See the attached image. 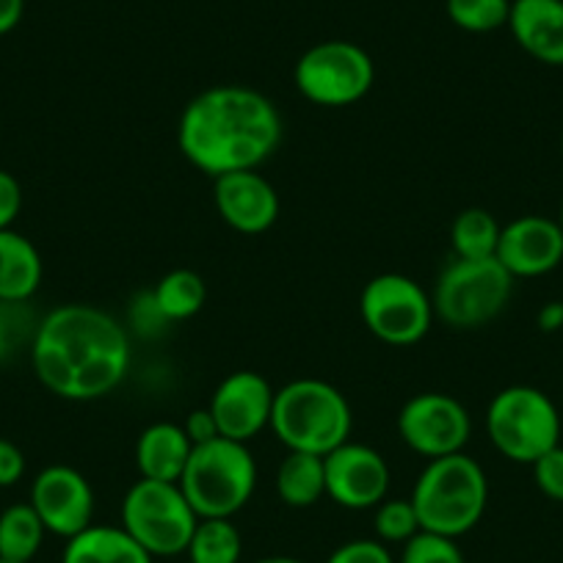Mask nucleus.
Wrapping results in <instances>:
<instances>
[{
  "instance_id": "obj_22",
  "label": "nucleus",
  "mask_w": 563,
  "mask_h": 563,
  "mask_svg": "<svg viewBox=\"0 0 563 563\" xmlns=\"http://www.w3.org/2000/svg\"><path fill=\"white\" fill-rule=\"evenodd\" d=\"M45 525L31 503H14L0 514V558L12 563H31L45 541Z\"/></svg>"
},
{
  "instance_id": "obj_35",
  "label": "nucleus",
  "mask_w": 563,
  "mask_h": 563,
  "mask_svg": "<svg viewBox=\"0 0 563 563\" xmlns=\"http://www.w3.org/2000/svg\"><path fill=\"white\" fill-rule=\"evenodd\" d=\"M183 431H186V437L191 440L194 448L205 445V442L221 437L219 429H216V420H213V415H210V409L191 411V415L186 417V422H183Z\"/></svg>"
},
{
  "instance_id": "obj_19",
  "label": "nucleus",
  "mask_w": 563,
  "mask_h": 563,
  "mask_svg": "<svg viewBox=\"0 0 563 563\" xmlns=\"http://www.w3.org/2000/svg\"><path fill=\"white\" fill-rule=\"evenodd\" d=\"M62 563H153L122 525H95L67 539Z\"/></svg>"
},
{
  "instance_id": "obj_1",
  "label": "nucleus",
  "mask_w": 563,
  "mask_h": 563,
  "mask_svg": "<svg viewBox=\"0 0 563 563\" xmlns=\"http://www.w3.org/2000/svg\"><path fill=\"white\" fill-rule=\"evenodd\" d=\"M29 356L42 387L53 395L97 400L128 376L130 334L100 307L62 305L40 321Z\"/></svg>"
},
{
  "instance_id": "obj_11",
  "label": "nucleus",
  "mask_w": 563,
  "mask_h": 563,
  "mask_svg": "<svg viewBox=\"0 0 563 563\" xmlns=\"http://www.w3.org/2000/svg\"><path fill=\"white\" fill-rule=\"evenodd\" d=\"M398 434L409 451L431 459L462 453L473 434L464 404L448 393H420L398 411Z\"/></svg>"
},
{
  "instance_id": "obj_15",
  "label": "nucleus",
  "mask_w": 563,
  "mask_h": 563,
  "mask_svg": "<svg viewBox=\"0 0 563 563\" xmlns=\"http://www.w3.org/2000/svg\"><path fill=\"white\" fill-rule=\"evenodd\" d=\"M497 260L514 279H533L563 263V235L555 219L519 216L500 230Z\"/></svg>"
},
{
  "instance_id": "obj_9",
  "label": "nucleus",
  "mask_w": 563,
  "mask_h": 563,
  "mask_svg": "<svg viewBox=\"0 0 563 563\" xmlns=\"http://www.w3.org/2000/svg\"><path fill=\"white\" fill-rule=\"evenodd\" d=\"M294 84L305 100L321 108H349L365 100L376 84V64L365 47L329 40L301 53Z\"/></svg>"
},
{
  "instance_id": "obj_39",
  "label": "nucleus",
  "mask_w": 563,
  "mask_h": 563,
  "mask_svg": "<svg viewBox=\"0 0 563 563\" xmlns=\"http://www.w3.org/2000/svg\"><path fill=\"white\" fill-rule=\"evenodd\" d=\"M558 227H561V235H563V202H561V210H558Z\"/></svg>"
},
{
  "instance_id": "obj_7",
  "label": "nucleus",
  "mask_w": 563,
  "mask_h": 563,
  "mask_svg": "<svg viewBox=\"0 0 563 563\" xmlns=\"http://www.w3.org/2000/svg\"><path fill=\"white\" fill-rule=\"evenodd\" d=\"M514 276L497 257L453 260L437 279L434 316L451 329H481L506 310Z\"/></svg>"
},
{
  "instance_id": "obj_29",
  "label": "nucleus",
  "mask_w": 563,
  "mask_h": 563,
  "mask_svg": "<svg viewBox=\"0 0 563 563\" xmlns=\"http://www.w3.org/2000/svg\"><path fill=\"white\" fill-rule=\"evenodd\" d=\"M398 563H464V552L456 539L420 530L406 541Z\"/></svg>"
},
{
  "instance_id": "obj_5",
  "label": "nucleus",
  "mask_w": 563,
  "mask_h": 563,
  "mask_svg": "<svg viewBox=\"0 0 563 563\" xmlns=\"http://www.w3.org/2000/svg\"><path fill=\"white\" fill-rule=\"evenodd\" d=\"M177 486L199 519H232L257 486V464L243 442L216 437L188 456Z\"/></svg>"
},
{
  "instance_id": "obj_33",
  "label": "nucleus",
  "mask_w": 563,
  "mask_h": 563,
  "mask_svg": "<svg viewBox=\"0 0 563 563\" xmlns=\"http://www.w3.org/2000/svg\"><path fill=\"white\" fill-rule=\"evenodd\" d=\"M20 210H23V186L12 172L0 169V232L12 230Z\"/></svg>"
},
{
  "instance_id": "obj_34",
  "label": "nucleus",
  "mask_w": 563,
  "mask_h": 563,
  "mask_svg": "<svg viewBox=\"0 0 563 563\" xmlns=\"http://www.w3.org/2000/svg\"><path fill=\"white\" fill-rule=\"evenodd\" d=\"M25 475V456L12 440L0 437V486H14Z\"/></svg>"
},
{
  "instance_id": "obj_24",
  "label": "nucleus",
  "mask_w": 563,
  "mask_h": 563,
  "mask_svg": "<svg viewBox=\"0 0 563 563\" xmlns=\"http://www.w3.org/2000/svg\"><path fill=\"white\" fill-rule=\"evenodd\" d=\"M153 296L164 316L172 323H177L188 321L202 310L205 301H208V288H205V279L197 271L175 268L161 276L158 285L153 288Z\"/></svg>"
},
{
  "instance_id": "obj_20",
  "label": "nucleus",
  "mask_w": 563,
  "mask_h": 563,
  "mask_svg": "<svg viewBox=\"0 0 563 563\" xmlns=\"http://www.w3.org/2000/svg\"><path fill=\"white\" fill-rule=\"evenodd\" d=\"M42 254L34 243L14 230L0 232V299L3 301H31L40 290Z\"/></svg>"
},
{
  "instance_id": "obj_10",
  "label": "nucleus",
  "mask_w": 563,
  "mask_h": 563,
  "mask_svg": "<svg viewBox=\"0 0 563 563\" xmlns=\"http://www.w3.org/2000/svg\"><path fill=\"white\" fill-rule=\"evenodd\" d=\"M360 316L382 343L406 349L420 343L434 323V301L406 274H378L360 296Z\"/></svg>"
},
{
  "instance_id": "obj_18",
  "label": "nucleus",
  "mask_w": 563,
  "mask_h": 563,
  "mask_svg": "<svg viewBox=\"0 0 563 563\" xmlns=\"http://www.w3.org/2000/svg\"><path fill=\"white\" fill-rule=\"evenodd\" d=\"M191 451L194 445L186 431H183V426L153 422V426L141 431L139 442H135V467H139L141 478L177 484Z\"/></svg>"
},
{
  "instance_id": "obj_8",
  "label": "nucleus",
  "mask_w": 563,
  "mask_h": 563,
  "mask_svg": "<svg viewBox=\"0 0 563 563\" xmlns=\"http://www.w3.org/2000/svg\"><path fill=\"white\" fill-rule=\"evenodd\" d=\"M199 517L177 484L135 481L122 500V528L153 558H172L188 550Z\"/></svg>"
},
{
  "instance_id": "obj_41",
  "label": "nucleus",
  "mask_w": 563,
  "mask_h": 563,
  "mask_svg": "<svg viewBox=\"0 0 563 563\" xmlns=\"http://www.w3.org/2000/svg\"><path fill=\"white\" fill-rule=\"evenodd\" d=\"M561 150H563V135H561Z\"/></svg>"
},
{
  "instance_id": "obj_36",
  "label": "nucleus",
  "mask_w": 563,
  "mask_h": 563,
  "mask_svg": "<svg viewBox=\"0 0 563 563\" xmlns=\"http://www.w3.org/2000/svg\"><path fill=\"white\" fill-rule=\"evenodd\" d=\"M25 12V0H0V36L20 25Z\"/></svg>"
},
{
  "instance_id": "obj_14",
  "label": "nucleus",
  "mask_w": 563,
  "mask_h": 563,
  "mask_svg": "<svg viewBox=\"0 0 563 563\" xmlns=\"http://www.w3.org/2000/svg\"><path fill=\"white\" fill-rule=\"evenodd\" d=\"M327 462V497L349 511H367L387 500L389 464L373 448L360 442H343Z\"/></svg>"
},
{
  "instance_id": "obj_4",
  "label": "nucleus",
  "mask_w": 563,
  "mask_h": 563,
  "mask_svg": "<svg viewBox=\"0 0 563 563\" xmlns=\"http://www.w3.org/2000/svg\"><path fill=\"white\" fill-rule=\"evenodd\" d=\"M271 431L288 451L329 456L351 440L354 415L338 387L321 378H296L276 389Z\"/></svg>"
},
{
  "instance_id": "obj_3",
  "label": "nucleus",
  "mask_w": 563,
  "mask_h": 563,
  "mask_svg": "<svg viewBox=\"0 0 563 563\" xmlns=\"http://www.w3.org/2000/svg\"><path fill=\"white\" fill-rule=\"evenodd\" d=\"M409 500L420 519V530L459 539L484 519L489 481L473 456L464 451L451 453L426 464Z\"/></svg>"
},
{
  "instance_id": "obj_28",
  "label": "nucleus",
  "mask_w": 563,
  "mask_h": 563,
  "mask_svg": "<svg viewBox=\"0 0 563 563\" xmlns=\"http://www.w3.org/2000/svg\"><path fill=\"white\" fill-rule=\"evenodd\" d=\"M376 536L382 544H406L415 533H420V519H417L411 500L404 497H387L376 506Z\"/></svg>"
},
{
  "instance_id": "obj_27",
  "label": "nucleus",
  "mask_w": 563,
  "mask_h": 563,
  "mask_svg": "<svg viewBox=\"0 0 563 563\" xmlns=\"http://www.w3.org/2000/svg\"><path fill=\"white\" fill-rule=\"evenodd\" d=\"M445 12L448 20L467 34H492L508 25L511 0H445Z\"/></svg>"
},
{
  "instance_id": "obj_21",
  "label": "nucleus",
  "mask_w": 563,
  "mask_h": 563,
  "mask_svg": "<svg viewBox=\"0 0 563 563\" xmlns=\"http://www.w3.org/2000/svg\"><path fill=\"white\" fill-rule=\"evenodd\" d=\"M276 495L290 508H310L327 497V462L316 453L288 451L276 467Z\"/></svg>"
},
{
  "instance_id": "obj_13",
  "label": "nucleus",
  "mask_w": 563,
  "mask_h": 563,
  "mask_svg": "<svg viewBox=\"0 0 563 563\" xmlns=\"http://www.w3.org/2000/svg\"><path fill=\"white\" fill-rule=\"evenodd\" d=\"M274 395L268 378L254 371H235L216 387L208 409L216 420V429L227 440L249 445L260 431L271 426Z\"/></svg>"
},
{
  "instance_id": "obj_32",
  "label": "nucleus",
  "mask_w": 563,
  "mask_h": 563,
  "mask_svg": "<svg viewBox=\"0 0 563 563\" xmlns=\"http://www.w3.org/2000/svg\"><path fill=\"white\" fill-rule=\"evenodd\" d=\"M327 563H395L389 555L387 544L373 539H354L340 544L332 555L327 558Z\"/></svg>"
},
{
  "instance_id": "obj_2",
  "label": "nucleus",
  "mask_w": 563,
  "mask_h": 563,
  "mask_svg": "<svg viewBox=\"0 0 563 563\" xmlns=\"http://www.w3.org/2000/svg\"><path fill=\"white\" fill-rule=\"evenodd\" d=\"M282 141L274 102L249 86H213L183 108L177 144L188 164L216 177L260 169Z\"/></svg>"
},
{
  "instance_id": "obj_16",
  "label": "nucleus",
  "mask_w": 563,
  "mask_h": 563,
  "mask_svg": "<svg viewBox=\"0 0 563 563\" xmlns=\"http://www.w3.org/2000/svg\"><path fill=\"white\" fill-rule=\"evenodd\" d=\"M213 202L224 224L243 235H260L279 219V194L257 169L216 177Z\"/></svg>"
},
{
  "instance_id": "obj_40",
  "label": "nucleus",
  "mask_w": 563,
  "mask_h": 563,
  "mask_svg": "<svg viewBox=\"0 0 563 563\" xmlns=\"http://www.w3.org/2000/svg\"><path fill=\"white\" fill-rule=\"evenodd\" d=\"M0 563H12V561H3V558H0Z\"/></svg>"
},
{
  "instance_id": "obj_12",
  "label": "nucleus",
  "mask_w": 563,
  "mask_h": 563,
  "mask_svg": "<svg viewBox=\"0 0 563 563\" xmlns=\"http://www.w3.org/2000/svg\"><path fill=\"white\" fill-rule=\"evenodd\" d=\"M31 506L40 514L47 533L73 539L95 517V489L80 470L67 464L45 467L31 484Z\"/></svg>"
},
{
  "instance_id": "obj_38",
  "label": "nucleus",
  "mask_w": 563,
  "mask_h": 563,
  "mask_svg": "<svg viewBox=\"0 0 563 563\" xmlns=\"http://www.w3.org/2000/svg\"><path fill=\"white\" fill-rule=\"evenodd\" d=\"M254 563H305L299 561V558H290V555H268V558H260V561Z\"/></svg>"
},
{
  "instance_id": "obj_31",
  "label": "nucleus",
  "mask_w": 563,
  "mask_h": 563,
  "mask_svg": "<svg viewBox=\"0 0 563 563\" xmlns=\"http://www.w3.org/2000/svg\"><path fill=\"white\" fill-rule=\"evenodd\" d=\"M169 323L172 321L158 307L153 290H144V294L135 296L133 305H130V327H133L135 332L144 334V338H155V334L166 332Z\"/></svg>"
},
{
  "instance_id": "obj_23",
  "label": "nucleus",
  "mask_w": 563,
  "mask_h": 563,
  "mask_svg": "<svg viewBox=\"0 0 563 563\" xmlns=\"http://www.w3.org/2000/svg\"><path fill=\"white\" fill-rule=\"evenodd\" d=\"M500 221L484 208H467L453 219L451 246L459 260H486L497 254Z\"/></svg>"
},
{
  "instance_id": "obj_25",
  "label": "nucleus",
  "mask_w": 563,
  "mask_h": 563,
  "mask_svg": "<svg viewBox=\"0 0 563 563\" xmlns=\"http://www.w3.org/2000/svg\"><path fill=\"white\" fill-rule=\"evenodd\" d=\"M186 552L191 563H238L243 552L241 530L232 519H199Z\"/></svg>"
},
{
  "instance_id": "obj_6",
  "label": "nucleus",
  "mask_w": 563,
  "mask_h": 563,
  "mask_svg": "<svg viewBox=\"0 0 563 563\" xmlns=\"http://www.w3.org/2000/svg\"><path fill=\"white\" fill-rule=\"evenodd\" d=\"M486 434L497 453L517 464H533L561 445V415L539 387L514 384L500 389L486 409Z\"/></svg>"
},
{
  "instance_id": "obj_26",
  "label": "nucleus",
  "mask_w": 563,
  "mask_h": 563,
  "mask_svg": "<svg viewBox=\"0 0 563 563\" xmlns=\"http://www.w3.org/2000/svg\"><path fill=\"white\" fill-rule=\"evenodd\" d=\"M40 318L29 307V301H3L0 299V365H9L20 354L34 345Z\"/></svg>"
},
{
  "instance_id": "obj_17",
  "label": "nucleus",
  "mask_w": 563,
  "mask_h": 563,
  "mask_svg": "<svg viewBox=\"0 0 563 563\" xmlns=\"http://www.w3.org/2000/svg\"><path fill=\"white\" fill-rule=\"evenodd\" d=\"M506 29L530 58L563 67V0H511Z\"/></svg>"
},
{
  "instance_id": "obj_37",
  "label": "nucleus",
  "mask_w": 563,
  "mask_h": 563,
  "mask_svg": "<svg viewBox=\"0 0 563 563\" xmlns=\"http://www.w3.org/2000/svg\"><path fill=\"white\" fill-rule=\"evenodd\" d=\"M536 323H539L541 332L552 334V332H561L563 329V301H550L539 310L536 316Z\"/></svg>"
},
{
  "instance_id": "obj_30",
  "label": "nucleus",
  "mask_w": 563,
  "mask_h": 563,
  "mask_svg": "<svg viewBox=\"0 0 563 563\" xmlns=\"http://www.w3.org/2000/svg\"><path fill=\"white\" fill-rule=\"evenodd\" d=\"M530 467H533V481L541 495L555 503H563V448L555 445L544 456L536 459Z\"/></svg>"
}]
</instances>
